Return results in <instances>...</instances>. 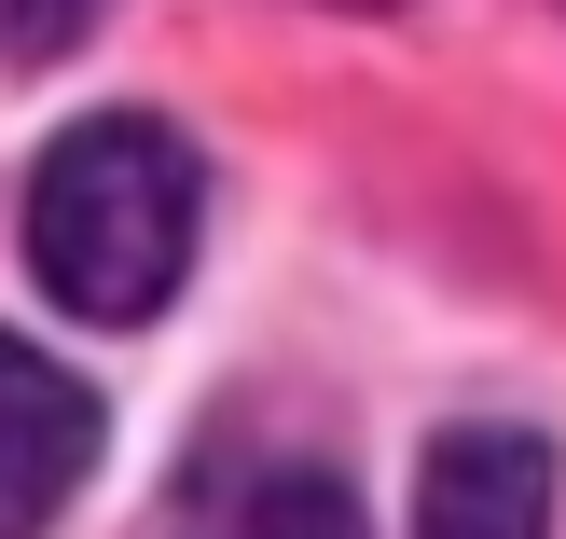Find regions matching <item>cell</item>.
<instances>
[{"instance_id": "cell-4", "label": "cell", "mask_w": 566, "mask_h": 539, "mask_svg": "<svg viewBox=\"0 0 566 539\" xmlns=\"http://www.w3.org/2000/svg\"><path fill=\"white\" fill-rule=\"evenodd\" d=\"M221 539H374V526H359V498L346 485H332V470H249V485H235V512H221Z\"/></svg>"}, {"instance_id": "cell-3", "label": "cell", "mask_w": 566, "mask_h": 539, "mask_svg": "<svg viewBox=\"0 0 566 539\" xmlns=\"http://www.w3.org/2000/svg\"><path fill=\"white\" fill-rule=\"evenodd\" d=\"M415 539H553V443L539 429H442L415 470Z\"/></svg>"}, {"instance_id": "cell-1", "label": "cell", "mask_w": 566, "mask_h": 539, "mask_svg": "<svg viewBox=\"0 0 566 539\" xmlns=\"http://www.w3.org/2000/svg\"><path fill=\"white\" fill-rule=\"evenodd\" d=\"M28 277L70 319L138 332L193 277V153L153 111H97L28 166Z\"/></svg>"}, {"instance_id": "cell-6", "label": "cell", "mask_w": 566, "mask_h": 539, "mask_svg": "<svg viewBox=\"0 0 566 539\" xmlns=\"http://www.w3.org/2000/svg\"><path fill=\"white\" fill-rule=\"evenodd\" d=\"M318 14H387V0H318Z\"/></svg>"}, {"instance_id": "cell-5", "label": "cell", "mask_w": 566, "mask_h": 539, "mask_svg": "<svg viewBox=\"0 0 566 539\" xmlns=\"http://www.w3.org/2000/svg\"><path fill=\"white\" fill-rule=\"evenodd\" d=\"M97 14H111V0H0V55H14V70H42V55H70Z\"/></svg>"}, {"instance_id": "cell-2", "label": "cell", "mask_w": 566, "mask_h": 539, "mask_svg": "<svg viewBox=\"0 0 566 539\" xmlns=\"http://www.w3.org/2000/svg\"><path fill=\"white\" fill-rule=\"evenodd\" d=\"M97 470V387L0 332V539H42Z\"/></svg>"}]
</instances>
